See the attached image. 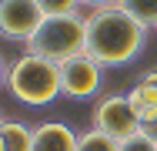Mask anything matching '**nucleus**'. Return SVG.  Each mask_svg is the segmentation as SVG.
I'll return each instance as SVG.
<instances>
[{"instance_id": "f257e3e1", "label": "nucleus", "mask_w": 157, "mask_h": 151, "mask_svg": "<svg viewBox=\"0 0 157 151\" xmlns=\"http://www.w3.org/2000/svg\"><path fill=\"white\" fill-rule=\"evenodd\" d=\"M147 27L124 7H97L87 14V54L100 67H124L144 51Z\"/></svg>"}, {"instance_id": "f03ea898", "label": "nucleus", "mask_w": 157, "mask_h": 151, "mask_svg": "<svg viewBox=\"0 0 157 151\" xmlns=\"http://www.w3.org/2000/svg\"><path fill=\"white\" fill-rule=\"evenodd\" d=\"M7 91L30 108H44L54 97H60V64L40 57V54H20L10 64V77H7Z\"/></svg>"}, {"instance_id": "7ed1b4c3", "label": "nucleus", "mask_w": 157, "mask_h": 151, "mask_svg": "<svg viewBox=\"0 0 157 151\" xmlns=\"http://www.w3.org/2000/svg\"><path fill=\"white\" fill-rule=\"evenodd\" d=\"M27 51L54 60V64H63L77 54H87V17H80V10L44 17L37 34L27 40Z\"/></svg>"}, {"instance_id": "20e7f679", "label": "nucleus", "mask_w": 157, "mask_h": 151, "mask_svg": "<svg viewBox=\"0 0 157 151\" xmlns=\"http://www.w3.org/2000/svg\"><path fill=\"white\" fill-rule=\"evenodd\" d=\"M94 128L104 131L107 138H114V141H127V138L140 134V118H137V111H134L127 94H110V97L97 101Z\"/></svg>"}, {"instance_id": "39448f33", "label": "nucleus", "mask_w": 157, "mask_h": 151, "mask_svg": "<svg viewBox=\"0 0 157 151\" xmlns=\"http://www.w3.org/2000/svg\"><path fill=\"white\" fill-rule=\"evenodd\" d=\"M44 7L37 0H0V37L27 44L44 24Z\"/></svg>"}, {"instance_id": "423d86ee", "label": "nucleus", "mask_w": 157, "mask_h": 151, "mask_svg": "<svg viewBox=\"0 0 157 151\" xmlns=\"http://www.w3.org/2000/svg\"><path fill=\"white\" fill-rule=\"evenodd\" d=\"M100 64L90 54H77V57L63 60L60 64V88L67 97L80 101V97H94L100 88Z\"/></svg>"}, {"instance_id": "0eeeda50", "label": "nucleus", "mask_w": 157, "mask_h": 151, "mask_svg": "<svg viewBox=\"0 0 157 151\" xmlns=\"http://www.w3.org/2000/svg\"><path fill=\"white\" fill-rule=\"evenodd\" d=\"M77 138L63 121H44L33 128V151H77Z\"/></svg>"}, {"instance_id": "6e6552de", "label": "nucleus", "mask_w": 157, "mask_h": 151, "mask_svg": "<svg viewBox=\"0 0 157 151\" xmlns=\"http://www.w3.org/2000/svg\"><path fill=\"white\" fill-rule=\"evenodd\" d=\"M130 104H134V111H137V118H140V124L144 121H151V118H157V88L151 84V81H137L134 88H130Z\"/></svg>"}, {"instance_id": "1a4fd4ad", "label": "nucleus", "mask_w": 157, "mask_h": 151, "mask_svg": "<svg viewBox=\"0 0 157 151\" xmlns=\"http://www.w3.org/2000/svg\"><path fill=\"white\" fill-rule=\"evenodd\" d=\"M0 141H3V151H33V128L20 124V121H3Z\"/></svg>"}, {"instance_id": "9d476101", "label": "nucleus", "mask_w": 157, "mask_h": 151, "mask_svg": "<svg viewBox=\"0 0 157 151\" xmlns=\"http://www.w3.org/2000/svg\"><path fill=\"white\" fill-rule=\"evenodd\" d=\"M117 7H124L127 14H130L134 20H140L147 30L157 27V0H121Z\"/></svg>"}, {"instance_id": "9b49d317", "label": "nucleus", "mask_w": 157, "mask_h": 151, "mask_svg": "<svg viewBox=\"0 0 157 151\" xmlns=\"http://www.w3.org/2000/svg\"><path fill=\"white\" fill-rule=\"evenodd\" d=\"M77 151H121V141H114V138H107L104 131H84L80 138H77Z\"/></svg>"}, {"instance_id": "f8f14e48", "label": "nucleus", "mask_w": 157, "mask_h": 151, "mask_svg": "<svg viewBox=\"0 0 157 151\" xmlns=\"http://www.w3.org/2000/svg\"><path fill=\"white\" fill-rule=\"evenodd\" d=\"M37 3L44 7L47 17H54V14H77L80 10V0H37Z\"/></svg>"}, {"instance_id": "ddd939ff", "label": "nucleus", "mask_w": 157, "mask_h": 151, "mask_svg": "<svg viewBox=\"0 0 157 151\" xmlns=\"http://www.w3.org/2000/svg\"><path fill=\"white\" fill-rule=\"evenodd\" d=\"M121 151H157V145L147 138V134H134V138L121 141Z\"/></svg>"}, {"instance_id": "4468645a", "label": "nucleus", "mask_w": 157, "mask_h": 151, "mask_svg": "<svg viewBox=\"0 0 157 151\" xmlns=\"http://www.w3.org/2000/svg\"><path fill=\"white\" fill-rule=\"evenodd\" d=\"M140 134H147V138H151V141H154V145H157V118L144 121V124H140Z\"/></svg>"}, {"instance_id": "2eb2a0df", "label": "nucleus", "mask_w": 157, "mask_h": 151, "mask_svg": "<svg viewBox=\"0 0 157 151\" xmlns=\"http://www.w3.org/2000/svg\"><path fill=\"white\" fill-rule=\"evenodd\" d=\"M80 3H84V7H114V3H121V0H80Z\"/></svg>"}, {"instance_id": "dca6fc26", "label": "nucleus", "mask_w": 157, "mask_h": 151, "mask_svg": "<svg viewBox=\"0 0 157 151\" xmlns=\"http://www.w3.org/2000/svg\"><path fill=\"white\" fill-rule=\"evenodd\" d=\"M7 77H10V67H7V60L0 57V84H7Z\"/></svg>"}, {"instance_id": "f3484780", "label": "nucleus", "mask_w": 157, "mask_h": 151, "mask_svg": "<svg viewBox=\"0 0 157 151\" xmlns=\"http://www.w3.org/2000/svg\"><path fill=\"white\" fill-rule=\"evenodd\" d=\"M144 81H151V84L157 88V67H154V71H147V74H144Z\"/></svg>"}, {"instance_id": "a211bd4d", "label": "nucleus", "mask_w": 157, "mask_h": 151, "mask_svg": "<svg viewBox=\"0 0 157 151\" xmlns=\"http://www.w3.org/2000/svg\"><path fill=\"white\" fill-rule=\"evenodd\" d=\"M0 124H3V118H0Z\"/></svg>"}, {"instance_id": "6ab92c4d", "label": "nucleus", "mask_w": 157, "mask_h": 151, "mask_svg": "<svg viewBox=\"0 0 157 151\" xmlns=\"http://www.w3.org/2000/svg\"><path fill=\"white\" fill-rule=\"evenodd\" d=\"M154 30H157V27H154Z\"/></svg>"}]
</instances>
